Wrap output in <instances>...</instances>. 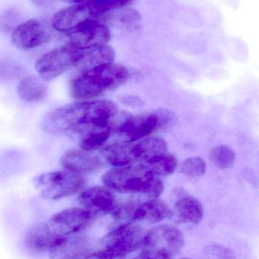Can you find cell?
<instances>
[{
	"mask_svg": "<svg viewBox=\"0 0 259 259\" xmlns=\"http://www.w3.org/2000/svg\"><path fill=\"white\" fill-rule=\"evenodd\" d=\"M118 107L106 100L76 101L49 112L41 122L43 131L53 135H65L78 140L95 131L112 130L118 123Z\"/></svg>",
	"mask_w": 259,
	"mask_h": 259,
	"instance_id": "cell-1",
	"label": "cell"
},
{
	"mask_svg": "<svg viewBox=\"0 0 259 259\" xmlns=\"http://www.w3.org/2000/svg\"><path fill=\"white\" fill-rule=\"evenodd\" d=\"M129 77L126 67L114 62L75 74L69 81L70 95L76 101L97 100L117 89Z\"/></svg>",
	"mask_w": 259,
	"mask_h": 259,
	"instance_id": "cell-2",
	"label": "cell"
},
{
	"mask_svg": "<svg viewBox=\"0 0 259 259\" xmlns=\"http://www.w3.org/2000/svg\"><path fill=\"white\" fill-rule=\"evenodd\" d=\"M33 184L44 199L58 200L74 196L85 188L86 180L80 174L69 170H56L38 175Z\"/></svg>",
	"mask_w": 259,
	"mask_h": 259,
	"instance_id": "cell-3",
	"label": "cell"
},
{
	"mask_svg": "<svg viewBox=\"0 0 259 259\" xmlns=\"http://www.w3.org/2000/svg\"><path fill=\"white\" fill-rule=\"evenodd\" d=\"M154 176L144 165H129L114 167L102 177L106 188L120 193H140L145 196Z\"/></svg>",
	"mask_w": 259,
	"mask_h": 259,
	"instance_id": "cell-4",
	"label": "cell"
},
{
	"mask_svg": "<svg viewBox=\"0 0 259 259\" xmlns=\"http://www.w3.org/2000/svg\"><path fill=\"white\" fill-rule=\"evenodd\" d=\"M173 118V114L167 110L157 111L137 116L127 115L116 127L114 134H118L123 139L122 141H138L171 125Z\"/></svg>",
	"mask_w": 259,
	"mask_h": 259,
	"instance_id": "cell-5",
	"label": "cell"
},
{
	"mask_svg": "<svg viewBox=\"0 0 259 259\" xmlns=\"http://www.w3.org/2000/svg\"><path fill=\"white\" fill-rule=\"evenodd\" d=\"M82 50L65 44L53 49L38 59L35 65L39 77L45 80H53L66 71L74 69Z\"/></svg>",
	"mask_w": 259,
	"mask_h": 259,
	"instance_id": "cell-6",
	"label": "cell"
},
{
	"mask_svg": "<svg viewBox=\"0 0 259 259\" xmlns=\"http://www.w3.org/2000/svg\"><path fill=\"white\" fill-rule=\"evenodd\" d=\"M95 217L85 208L76 207L56 213L45 224L56 237H60L80 234L92 225Z\"/></svg>",
	"mask_w": 259,
	"mask_h": 259,
	"instance_id": "cell-7",
	"label": "cell"
},
{
	"mask_svg": "<svg viewBox=\"0 0 259 259\" xmlns=\"http://www.w3.org/2000/svg\"><path fill=\"white\" fill-rule=\"evenodd\" d=\"M147 231L139 225L126 224L106 234L103 248L126 255L145 246Z\"/></svg>",
	"mask_w": 259,
	"mask_h": 259,
	"instance_id": "cell-8",
	"label": "cell"
},
{
	"mask_svg": "<svg viewBox=\"0 0 259 259\" xmlns=\"http://www.w3.org/2000/svg\"><path fill=\"white\" fill-rule=\"evenodd\" d=\"M111 33L107 25L97 20L89 21L67 33V44L78 50H85L106 45Z\"/></svg>",
	"mask_w": 259,
	"mask_h": 259,
	"instance_id": "cell-9",
	"label": "cell"
},
{
	"mask_svg": "<svg viewBox=\"0 0 259 259\" xmlns=\"http://www.w3.org/2000/svg\"><path fill=\"white\" fill-rule=\"evenodd\" d=\"M53 30L48 23L41 19H31L18 25L14 30L12 42L22 50H31L51 40Z\"/></svg>",
	"mask_w": 259,
	"mask_h": 259,
	"instance_id": "cell-10",
	"label": "cell"
},
{
	"mask_svg": "<svg viewBox=\"0 0 259 259\" xmlns=\"http://www.w3.org/2000/svg\"><path fill=\"white\" fill-rule=\"evenodd\" d=\"M184 246V236L174 227L162 225L147 231L145 246L147 249L159 251L173 257Z\"/></svg>",
	"mask_w": 259,
	"mask_h": 259,
	"instance_id": "cell-11",
	"label": "cell"
},
{
	"mask_svg": "<svg viewBox=\"0 0 259 259\" xmlns=\"http://www.w3.org/2000/svg\"><path fill=\"white\" fill-rule=\"evenodd\" d=\"M93 20H97L106 24L105 20L94 15L86 2H84L56 12L52 18L51 25L54 30L67 33Z\"/></svg>",
	"mask_w": 259,
	"mask_h": 259,
	"instance_id": "cell-12",
	"label": "cell"
},
{
	"mask_svg": "<svg viewBox=\"0 0 259 259\" xmlns=\"http://www.w3.org/2000/svg\"><path fill=\"white\" fill-rule=\"evenodd\" d=\"M79 202L82 208L94 215L112 212L117 206V198L112 190L100 186L81 192Z\"/></svg>",
	"mask_w": 259,
	"mask_h": 259,
	"instance_id": "cell-13",
	"label": "cell"
},
{
	"mask_svg": "<svg viewBox=\"0 0 259 259\" xmlns=\"http://www.w3.org/2000/svg\"><path fill=\"white\" fill-rule=\"evenodd\" d=\"M89 242L81 234L58 237L49 249L50 259H83L89 254Z\"/></svg>",
	"mask_w": 259,
	"mask_h": 259,
	"instance_id": "cell-14",
	"label": "cell"
},
{
	"mask_svg": "<svg viewBox=\"0 0 259 259\" xmlns=\"http://www.w3.org/2000/svg\"><path fill=\"white\" fill-rule=\"evenodd\" d=\"M60 164L65 170L75 173H92L103 165V161L93 152L82 149H70L60 158Z\"/></svg>",
	"mask_w": 259,
	"mask_h": 259,
	"instance_id": "cell-15",
	"label": "cell"
},
{
	"mask_svg": "<svg viewBox=\"0 0 259 259\" xmlns=\"http://www.w3.org/2000/svg\"><path fill=\"white\" fill-rule=\"evenodd\" d=\"M57 238L45 223L41 224L27 230L24 237V244L30 253L41 255L48 252Z\"/></svg>",
	"mask_w": 259,
	"mask_h": 259,
	"instance_id": "cell-16",
	"label": "cell"
},
{
	"mask_svg": "<svg viewBox=\"0 0 259 259\" xmlns=\"http://www.w3.org/2000/svg\"><path fill=\"white\" fill-rule=\"evenodd\" d=\"M115 59L114 49L108 45L100 46L88 50H82L80 57L75 67L77 72L86 71L105 64L113 63Z\"/></svg>",
	"mask_w": 259,
	"mask_h": 259,
	"instance_id": "cell-17",
	"label": "cell"
},
{
	"mask_svg": "<svg viewBox=\"0 0 259 259\" xmlns=\"http://www.w3.org/2000/svg\"><path fill=\"white\" fill-rule=\"evenodd\" d=\"M170 214L171 210L168 204L158 198L138 205L134 211L132 220L155 224L165 220Z\"/></svg>",
	"mask_w": 259,
	"mask_h": 259,
	"instance_id": "cell-18",
	"label": "cell"
},
{
	"mask_svg": "<svg viewBox=\"0 0 259 259\" xmlns=\"http://www.w3.org/2000/svg\"><path fill=\"white\" fill-rule=\"evenodd\" d=\"M17 94L23 101L38 103L45 100L48 94V86L41 77L29 75L18 83Z\"/></svg>",
	"mask_w": 259,
	"mask_h": 259,
	"instance_id": "cell-19",
	"label": "cell"
},
{
	"mask_svg": "<svg viewBox=\"0 0 259 259\" xmlns=\"http://www.w3.org/2000/svg\"><path fill=\"white\" fill-rule=\"evenodd\" d=\"M134 142H116L109 146H105L103 155L105 159L114 167L129 165L136 162Z\"/></svg>",
	"mask_w": 259,
	"mask_h": 259,
	"instance_id": "cell-20",
	"label": "cell"
},
{
	"mask_svg": "<svg viewBox=\"0 0 259 259\" xmlns=\"http://www.w3.org/2000/svg\"><path fill=\"white\" fill-rule=\"evenodd\" d=\"M134 149L136 162L144 163L167 153V144L161 137H149L135 141Z\"/></svg>",
	"mask_w": 259,
	"mask_h": 259,
	"instance_id": "cell-21",
	"label": "cell"
},
{
	"mask_svg": "<svg viewBox=\"0 0 259 259\" xmlns=\"http://www.w3.org/2000/svg\"><path fill=\"white\" fill-rule=\"evenodd\" d=\"M176 214L182 222L196 225L202 220L204 215L202 203L193 196H186L176 202Z\"/></svg>",
	"mask_w": 259,
	"mask_h": 259,
	"instance_id": "cell-22",
	"label": "cell"
},
{
	"mask_svg": "<svg viewBox=\"0 0 259 259\" xmlns=\"http://www.w3.org/2000/svg\"><path fill=\"white\" fill-rule=\"evenodd\" d=\"M154 176H168L177 168L178 160L174 155L166 153L141 163Z\"/></svg>",
	"mask_w": 259,
	"mask_h": 259,
	"instance_id": "cell-23",
	"label": "cell"
},
{
	"mask_svg": "<svg viewBox=\"0 0 259 259\" xmlns=\"http://www.w3.org/2000/svg\"><path fill=\"white\" fill-rule=\"evenodd\" d=\"M85 2L94 15L106 21L105 15L119 9H126L135 0H87Z\"/></svg>",
	"mask_w": 259,
	"mask_h": 259,
	"instance_id": "cell-24",
	"label": "cell"
},
{
	"mask_svg": "<svg viewBox=\"0 0 259 259\" xmlns=\"http://www.w3.org/2000/svg\"><path fill=\"white\" fill-rule=\"evenodd\" d=\"M211 159L216 167L221 169L229 168L235 163L236 152L230 146L220 145L213 148Z\"/></svg>",
	"mask_w": 259,
	"mask_h": 259,
	"instance_id": "cell-25",
	"label": "cell"
},
{
	"mask_svg": "<svg viewBox=\"0 0 259 259\" xmlns=\"http://www.w3.org/2000/svg\"><path fill=\"white\" fill-rule=\"evenodd\" d=\"M180 170L187 178H202L206 173V162L200 157H190L182 163Z\"/></svg>",
	"mask_w": 259,
	"mask_h": 259,
	"instance_id": "cell-26",
	"label": "cell"
},
{
	"mask_svg": "<svg viewBox=\"0 0 259 259\" xmlns=\"http://www.w3.org/2000/svg\"><path fill=\"white\" fill-rule=\"evenodd\" d=\"M204 252L208 259H235V255L231 249L215 243L207 246Z\"/></svg>",
	"mask_w": 259,
	"mask_h": 259,
	"instance_id": "cell-27",
	"label": "cell"
},
{
	"mask_svg": "<svg viewBox=\"0 0 259 259\" xmlns=\"http://www.w3.org/2000/svg\"><path fill=\"white\" fill-rule=\"evenodd\" d=\"M21 72L20 65L15 62L4 61L0 62V79L11 80L18 77Z\"/></svg>",
	"mask_w": 259,
	"mask_h": 259,
	"instance_id": "cell-28",
	"label": "cell"
},
{
	"mask_svg": "<svg viewBox=\"0 0 259 259\" xmlns=\"http://www.w3.org/2000/svg\"><path fill=\"white\" fill-rule=\"evenodd\" d=\"M126 256L114 251L103 249L98 252L88 254L83 259H125Z\"/></svg>",
	"mask_w": 259,
	"mask_h": 259,
	"instance_id": "cell-29",
	"label": "cell"
},
{
	"mask_svg": "<svg viewBox=\"0 0 259 259\" xmlns=\"http://www.w3.org/2000/svg\"><path fill=\"white\" fill-rule=\"evenodd\" d=\"M134 259H171V257L159 251L147 249Z\"/></svg>",
	"mask_w": 259,
	"mask_h": 259,
	"instance_id": "cell-30",
	"label": "cell"
},
{
	"mask_svg": "<svg viewBox=\"0 0 259 259\" xmlns=\"http://www.w3.org/2000/svg\"><path fill=\"white\" fill-rule=\"evenodd\" d=\"M33 4L38 6H48L53 3V0H30Z\"/></svg>",
	"mask_w": 259,
	"mask_h": 259,
	"instance_id": "cell-31",
	"label": "cell"
},
{
	"mask_svg": "<svg viewBox=\"0 0 259 259\" xmlns=\"http://www.w3.org/2000/svg\"><path fill=\"white\" fill-rule=\"evenodd\" d=\"M61 1L68 3H76L77 4V3H84V2L87 1V0H61Z\"/></svg>",
	"mask_w": 259,
	"mask_h": 259,
	"instance_id": "cell-32",
	"label": "cell"
},
{
	"mask_svg": "<svg viewBox=\"0 0 259 259\" xmlns=\"http://www.w3.org/2000/svg\"><path fill=\"white\" fill-rule=\"evenodd\" d=\"M181 259H190V258H181Z\"/></svg>",
	"mask_w": 259,
	"mask_h": 259,
	"instance_id": "cell-33",
	"label": "cell"
}]
</instances>
